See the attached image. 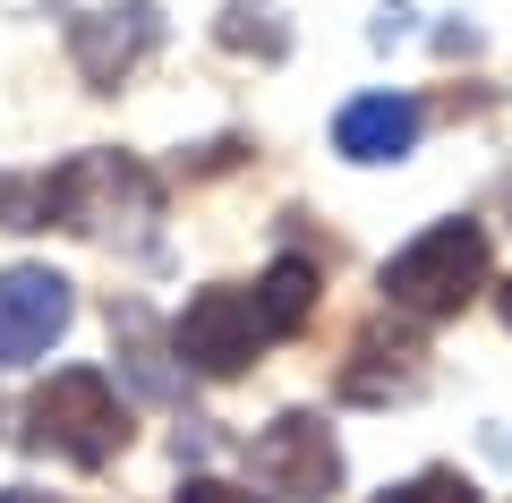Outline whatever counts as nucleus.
Wrapping results in <instances>:
<instances>
[{"label":"nucleus","mask_w":512,"mask_h":503,"mask_svg":"<svg viewBox=\"0 0 512 503\" xmlns=\"http://www.w3.org/2000/svg\"><path fill=\"white\" fill-rule=\"evenodd\" d=\"M171 503H265V495H248V486H231V478H188Z\"/></svg>","instance_id":"13"},{"label":"nucleus","mask_w":512,"mask_h":503,"mask_svg":"<svg viewBox=\"0 0 512 503\" xmlns=\"http://www.w3.org/2000/svg\"><path fill=\"white\" fill-rule=\"evenodd\" d=\"M308 316H316V265L308 256H282V265L256 282V324H265V342H282V333H299Z\"/></svg>","instance_id":"9"},{"label":"nucleus","mask_w":512,"mask_h":503,"mask_svg":"<svg viewBox=\"0 0 512 503\" xmlns=\"http://www.w3.org/2000/svg\"><path fill=\"white\" fill-rule=\"evenodd\" d=\"M487 290V231L478 222H436L402 256H384V299L402 316H453Z\"/></svg>","instance_id":"3"},{"label":"nucleus","mask_w":512,"mask_h":503,"mask_svg":"<svg viewBox=\"0 0 512 503\" xmlns=\"http://www.w3.org/2000/svg\"><path fill=\"white\" fill-rule=\"evenodd\" d=\"M154 205H163V188H154L128 154H77V162H60L52 180H43V214H52L60 231H77V239H120V231H137V222H154Z\"/></svg>","instance_id":"2"},{"label":"nucleus","mask_w":512,"mask_h":503,"mask_svg":"<svg viewBox=\"0 0 512 503\" xmlns=\"http://www.w3.org/2000/svg\"><path fill=\"white\" fill-rule=\"evenodd\" d=\"M171 350H180L197 376H239V367L265 350L256 299H248V290H231V282L197 290V299H188V316H180V333H171Z\"/></svg>","instance_id":"5"},{"label":"nucleus","mask_w":512,"mask_h":503,"mask_svg":"<svg viewBox=\"0 0 512 503\" xmlns=\"http://www.w3.org/2000/svg\"><path fill=\"white\" fill-rule=\"evenodd\" d=\"M111 324H120V342H128V376L146 384V393H171V367L154 359V324H146V307H120Z\"/></svg>","instance_id":"11"},{"label":"nucleus","mask_w":512,"mask_h":503,"mask_svg":"<svg viewBox=\"0 0 512 503\" xmlns=\"http://www.w3.org/2000/svg\"><path fill=\"white\" fill-rule=\"evenodd\" d=\"M222 43H231V52H265V60H282V26H274V9H265V0H231V9H222Z\"/></svg>","instance_id":"10"},{"label":"nucleus","mask_w":512,"mask_h":503,"mask_svg":"<svg viewBox=\"0 0 512 503\" xmlns=\"http://www.w3.org/2000/svg\"><path fill=\"white\" fill-rule=\"evenodd\" d=\"M495 307H504V324H512V282H504V290H495Z\"/></svg>","instance_id":"15"},{"label":"nucleus","mask_w":512,"mask_h":503,"mask_svg":"<svg viewBox=\"0 0 512 503\" xmlns=\"http://www.w3.org/2000/svg\"><path fill=\"white\" fill-rule=\"evenodd\" d=\"M120 444H128V401L111 393L103 367H60L52 384H35V401H26V452L103 469Z\"/></svg>","instance_id":"1"},{"label":"nucleus","mask_w":512,"mask_h":503,"mask_svg":"<svg viewBox=\"0 0 512 503\" xmlns=\"http://www.w3.org/2000/svg\"><path fill=\"white\" fill-rule=\"evenodd\" d=\"M0 503H60V495H35V486H9V495H0Z\"/></svg>","instance_id":"14"},{"label":"nucleus","mask_w":512,"mask_h":503,"mask_svg":"<svg viewBox=\"0 0 512 503\" xmlns=\"http://www.w3.org/2000/svg\"><path fill=\"white\" fill-rule=\"evenodd\" d=\"M69 316H77V299L52 265H9L0 273V367H35L69 333Z\"/></svg>","instance_id":"6"},{"label":"nucleus","mask_w":512,"mask_h":503,"mask_svg":"<svg viewBox=\"0 0 512 503\" xmlns=\"http://www.w3.org/2000/svg\"><path fill=\"white\" fill-rule=\"evenodd\" d=\"M248 461H256V478L274 486L282 503H325L333 486H342V444H333V427L308 418V410L274 418V427L248 444Z\"/></svg>","instance_id":"4"},{"label":"nucleus","mask_w":512,"mask_h":503,"mask_svg":"<svg viewBox=\"0 0 512 503\" xmlns=\"http://www.w3.org/2000/svg\"><path fill=\"white\" fill-rule=\"evenodd\" d=\"M163 43V18H154L146 0H128V9H94V18H77L69 26V52H77V69H86V86H120L137 60Z\"/></svg>","instance_id":"7"},{"label":"nucleus","mask_w":512,"mask_h":503,"mask_svg":"<svg viewBox=\"0 0 512 503\" xmlns=\"http://www.w3.org/2000/svg\"><path fill=\"white\" fill-rule=\"evenodd\" d=\"M427 111L410 103V94H359V103H342V120H333V145H342L350 162H402L410 145H419Z\"/></svg>","instance_id":"8"},{"label":"nucleus","mask_w":512,"mask_h":503,"mask_svg":"<svg viewBox=\"0 0 512 503\" xmlns=\"http://www.w3.org/2000/svg\"><path fill=\"white\" fill-rule=\"evenodd\" d=\"M376 503H478V486L461 478V469H419V478H402V486H384Z\"/></svg>","instance_id":"12"}]
</instances>
